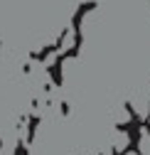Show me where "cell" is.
I'll return each instance as SVG.
<instances>
[{
	"label": "cell",
	"instance_id": "3957f363",
	"mask_svg": "<svg viewBox=\"0 0 150 155\" xmlns=\"http://www.w3.org/2000/svg\"><path fill=\"white\" fill-rule=\"evenodd\" d=\"M128 121H130V113H128V108H123L118 113V123H128Z\"/></svg>",
	"mask_w": 150,
	"mask_h": 155
},
{
	"label": "cell",
	"instance_id": "7a4b0ae2",
	"mask_svg": "<svg viewBox=\"0 0 150 155\" xmlns=\"http://www.w3.org/2000/svg\"><path fill=\"white\" fill-rule=\"evenodd\" d=\"M128 143H130L128 133H126V130H121V133L116 135V150H126V148H128Z\"/></svg>",
	"mask_w": 150,
	"mask_h": 155
},
{
	"label": "cell",
	"instance_id": "6da1fadb",
	"mask_svg": "<svg viewBox=\"0 0 150 155\" xmlns=\"http://www.w3.org/2000/svg\"><path fill=\"white\" fill-rule=\"evenodd\" d=\"M138 153L140 155H150V133L143 128L140 130V140H138Z\"/></svg>",
	"mask_w": 150,
	"mask_h": 155
},
{
	"label": "cell",
	"instance_id": "5b68a950",
	"mask_svg": "<svg viewBox=\"0 0 150 155\" xmlns=\"http://www.w3.org/2000/svg\"><path fill=\"white\" fill-rule=\"evenodd\" d=\"M103 155H113V153H111V150H106V153H103Z\"/></svg>",
	"mask_w": 150,
	"mask_h": 155
},
{
	"label": "cell",
	"instance_id": "277c9868",
	"mask_svg": "<svg viewBox=\"0 0 150 155\" xmlns=\"http://www.w3.org/2000/svg\"><path fill=\"white\" fill-rule=\"evenodd\" d=\"M126 155H140V153H135V150H128V153H126Z\"/></svg>",
	"mask_w": 150,
	"mask_h": 155
}]
</instances>
